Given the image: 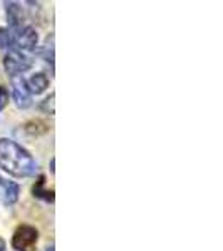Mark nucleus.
<instances>
[{
  "instance_id": "nucleus-6",
  "label": "nucleus",
  "mask_w": 223,
  "mask_h": 251,
  "mask_svg": "<svg viewBox=\"0 0 223 251\" xmlns=\"http://www.w3.org/2000/svg\"><path fill=\"white\" fill-rule=\"evenodd\" d=\"M5 12H7V20H9L10 27L14 30L22 29L24 24V10L17 2H5Z\"/></svg>"
},
{
  "instance_id": "nucleus-5",
  "label": "nucleus",
  "mask_w": 223,
  "mask_h": 251,
  "mask_svg": "<svg viewBox=\"0 0 223 251\" xmlns=\"http://www.w3.org/2000/svg\"><path fill=\"white\" fill-rule=\"evenodd\" d=\"M12 92H14V100L17 104V107L27 109L32 106V96L22 75L12 77Z\"/></svg>"
},
{
  "instance_id": "nucleus-7",
  "label": "nucleus",
  "mask_w": 223,
  "mask_h": 251,
  "mask_svg": "<svg viewBox=\"0 0 223 251\" xmlns=\"http://www.w3.org/2000/svg\"><path fill=\"white\" fill-rule=\"evenodd\" d=\"M26 84H27V89H29L30 94L37 96V94H42V92L49 87V79L44 72H37V74L32 75Z\"/></svg>"
},
{
  "instance_id": "nucleus-16",
  "label": "nucleus",
  "mask_w": 223,
  "mask_h": 251,
  "mask_svg": "<svg viewBox=\"0 0 223 251\" xmlns=\"http://www.w3.org/2000/svg\"><path fill=\"white\" fill-rule=\"evenodd\" d=\"M44 251H54V245H51V246H47V248H46V250H44Z\"/></svg>"
},
{
  "instance_id": "nucleus-12",
  "label": "nucleus",
  "mask_w": 223,
  "mask_h": 251,
  "mask_svg": "<svg viewBox=\"0 0 223 251\" xmlns=\"http://www.w3.org/2000/svg\"><path fill=\"white\" fill-rule=\"evenodd\" d=\"M12 42V37H10V32L7 29H2L0 27V49H5L9 47V44Z\"/></svg>"
},
{
  "instance_id": "nucleus-14",
  "label": "nucleus",
  "mask_w": 223,
  "mask_h": 251,
  "mask_svg": "<svg viewBox=\"0 0 223 251\" xmlns=\"http://www.w3.org/2000/svg\"><path fill=\"white\" fill-rule=\"evenodd\" d=\"M0 251H5V241L0 238Z\"/></svg>"
},
{
  "instance_id": "nucleus-11",
  "label": "nucleus",
  "mask_w": 223,
  "mask_h": 251,
  "mask_svg": "<svg viewBox=\"0 0 223 251\" xmlns=\"http://www.w3.org/2000/svg\"><path fill=\"white\" fill-rule=\"evenodd\" d=\"M54 94H51L49 97L40 102V111H44L46 114H54Z\"/></svg>"
},
{
  "instance_id": "nucleus-13",
  "label": "nucleus",
  "mask_w": 223,
  "mask_h": 251,
  "mask_svg": "<svg viewBox=\"0 0 223 251\" xmlns=\"http://www.w3.org/2000/svg\"><path fill=\"white\" fill-rule=\"evenodd\" d=\"M7 102H9V92L3 86H0V111L7 106Z\"/></svg>"
},
{
  "instance_id": "nucleus-9",
  "label": "nucleus",
  "mask_w": 223,
  "mask_h": 251,
  "mask_svg": "<svg viewBox=\"0 0 223 251\" xmlns=\"http://www.w3.org/2000/svg\"><path fill=\"white\" fill-rule=\"evenodd\" d=\"M0 186L5 189V201L9 204H14L15 201L19 200V193H20V188L17 183H12V181H7L0 176Z\"/></svg>"
},
{
  "instance_id": "nucleus-1",
  "label": "nucleus",
  "mask_w": 223,
  "mask_h": 251,
  "mask_svg": "<svg viewBox=\"0 0 223 251\" xmlns=\"http://www.w3.org/2000/svg\"><path fill=\"white\" fill-rule=\"evenodd\" d=\"M0 168L14 177H27L35 173L37 164L30 152L15 141L0 139Z\"/></svg>"
},
{
  "instance_id": "nucleus-8",
  "label": "nucleus",
  "mask_w": 223,
  "mask_h": 251,
  "mask_svg": "<svg viewBox=\"0 0 223 251\" xmlns=\"http://www.w3.org/2000/svg\"><path fill=\"white\" fill-rule=\"evenodd\" d=\"M32 194L35 198H40L44 201H49V203H54V189H47L46 188V176H39V179L35 181L34 188H32Z\"/></svg>"
},
{
  "instance_id": "nucleus-3",
  "label": "nucleus",
  "mask_w": 223,
  "mask_h": 251,
  "mask_svg": "<svg viewBox=\"0 0 223 251\" xmlns=\"http://www.w3.org/2000/svg\"><path fill=\"white\" fill-rule=\"evenodd\" d=\"M30 67L32 60L19 50H9L5 54V57H3V69H5V72L10 77L22 75V72L29 71Z\"/></svg>"
},
{
  "instance_id": "nucleus-10",
  "label": "nucleus",
  "mask_w": 223,
  "mask_h": 251,
  "mask_svg": "<svg viewBox=\"0 0 223 251\" xmlns=\"http://www.w3.org/2000/svg\"><path fill=\"white\" fill-rule=\"evenodd\" d=\"M24 129H26L27 134L30 136H42L46 134V132H49V124L44 123V121L40 119H34V121H29L26 126H24Z\"/></svg>"
},
{
  "instance_id": "nucleus-2",
  "label": "nucleus",
  "mask_w": 223,
  "mask_h": 251,
  "mask_svg": "<svg viewBox=\"0 0 223 251\" xmlns=\"http://www.w3.org/2000/svg\"><path fill=\"white\" fill-rule=\"evenodd\" d=\"M39 231L30 225H20L12 238V246L17 251H35Z\"/></svg>"
},
{
  "instance_id": "nucleus-4",
  "label": "nucleus",
  "mask_w": 223,
  "mask_h": 251,
  "mask_svg": "<svg viewBox=\"0 0 223 251\" xmlns=\"http://www.w3.org/2000/svg\"><path fill=\"white\" fill-rule=\"evenodd\" d=\"M39 42V35L35 32L34 27L30 25H24L22 29L15 30L14 34V44L17 47V50H32V49L37 47Z\"/></svg>"
},
{
  "instance_id": "nucleus-15",
  "label": "nucleus",
  "mask_w": 223,
  "mask_h": 251,
  "mask_svg": "<svg viewBox=\"0 0 223 251\" xmlns=\"http://www.w3.org/2000/svg\"><path fill=\"white\" fill-rule=\"evenodd\" d=\"M54 166H56V161L52 159V161H51V173H54V171H56V168H54Z\"/></svg>"
}]
</instances>
